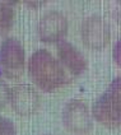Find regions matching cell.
Returning a JSON list of instances; mask_svg holds the SVG:
<instances>
[{"mask_svg":"<svg viewBox=\"0 0 121 135\" xmlns=\"http://www.w3.org/2000/svg\"><path fill=\"white\" fill-rule=\"evenodd\" d=\"M92 111L83 99H70L62 110V124L69 131L87 134L93 128Z\"/></svg>","mask_w":121,"mask_h":135,"instance_id":"obj_5","label":"cell"},{"mask_svg":"<svg viewBox=\"0 0 121 135\" xmlns=\"http://www.w3.org/2000/svg\"><path fill=\"white\" fill-rule=\"evenodd\" d=\"M26 54L17 37H5L0 44V70L8 79H18L24 73Z\"/></svg>","mask_w":121,"mask_h":135,"instance_id":"obj_3","label":"cell"},{"mask_svg":"<svg viewBox=\"0 0 121 135\" xmlns=\"http://www.w3.org/2000/svg\"><path fill=\"white\" fill-rule=\"evenodd\" d=\"M28 73L36 87L45 92H54L70 82L69 73L59 59L46 49L36 50L31 55Z\"/></svg>","mask_w":121,"mask_h":135,"instance_id":"obj_1","label":"cell"},{"mask_svg":"<svg viewBox=\"0 0 121 135\" xmlns=\"http://www.w3.org/2000/svg\"><path fill=\"white\" fill-rule=\"evenodd\" d=\"M13 1H0V36H7L14 23Z\"/></svg>","mask_w":121,"mask_h":135,"instance_id":"obj_9","label":"cell"},{"mask_svg":"<svg viewBox=\"0 0 121 135\" xmlns=\"http://www.w3.org/2000/svg\"><path fill=\"white\" fill-rule=\"evenodd\" d=\"M0 135H15L13 122L4 116H0Z\"/></svg>","mask_w":121,"mask_h":135,"instance_id":"obj_11","label":"cell"},{"mask_svg":"<svg viewBox=\"0 0 121 135\" xmlns=\"http://www.w3.org/2000/svg\"><path fill=\"white\" fill-rule=\"evenodd\" d=\"M112 57H114L115 62L121 68V38L115 44L114 49H112Z\"/></svg>","mask_w":121,"mask_h":135,"instance_id":"obj_12","label":"cell"},{"mask_svg":"<svg viewBox=\"0 0 121 135\" xmlns=\"http://www.w3.org/2000/svg\"><path fill=\"white\" fill-rule=\"evenodd\" d=\"M79 31L83 44L91 50H102L110 44V26L98 14H91L85 17L80 23Z\"/></svg>","mask_w":121,"mask_h":135,"instance_id":"obj_4","label":"cell"},{"mask_svg":"<svg viewBox=\"0 0 121 135\" xmlns=\"http://www.w3.org/2000/svg\"><path fill=\"white\" fill-rule=\"evenodd\" d=\"M9 98H10V88L7 82L0 76V110H3L9 103Z\"/></svg>","mask_w":121,"mask_h":135,"instance_id":"obj_10","label":"cell"},{"mask_svg":"<svg viewBox=\"0 0 121 135\" xmlns=\"http://www.w3.org/2000/svg\"><path fill=\"white\" fill-rule=\"evenodd\" d=\"M92 116L108 129L121 126V75L114 78L92 106Z\"/></svg>","mask_w":121,"mask_h":135,"instance_id":"obj_2","label":"cell"},{"mask_svg":"<svg viewBox=\"0 0 121 135\" xmlns=\"http://www.w3.org/2000/svg\"><path fill=\"white\" fill-rule=\"evenodd\" d=\"M69 22L60 10H47L37 24L38 37L45 44H59L68 33Z\"/></svg>","mask_w":121,"mask_h":135,"instance_id":"obj_6","label":"cell"},{"mask_svg":"<svg viewBox=\"0 0 121 135\" xmlns=\"http://www.w3.org/2000/svg\"><path fill=\"white\" fill-rule=\"evenodd\" d=\"M9 103L18 115H32L40 108L41 97L30 84H18L10 88Z\"/></svg>","mask_w":121,"mask_h":135,"instance_id":"obj_7","label":"cell"},{"mask_svg":"<svg viewBox=\"0 0 121 135\" xmlns=\"http://www.w3.org/2000/svg\"><path fill=\"white\" fill-rule=\"evenodd\" d=\"M56 54L61 65L70 75L78 76L87 70L88 60L85 55L74 44L69 42L66 40L60 41L56 45Z\"/></svg>","mask_w":121,"mask_h":135,"instance_id":"obj_8","label":"cell"}]
</instances>
